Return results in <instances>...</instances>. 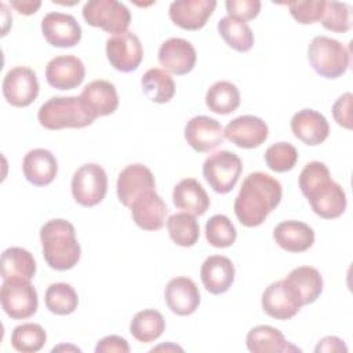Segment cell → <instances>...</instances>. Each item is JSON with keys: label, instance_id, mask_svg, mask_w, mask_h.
Returning a JSON list of instances; mask_svg holds the SVG:
<instances>
[{"label": "cell", "instance_id": "cell-1", "mask_svg": "<svg viewBox=\"0 0 353 353\" xmlns=\"http://www.w3.org/2000/svg\"><path fill=\"white\" fill-rule=\"evenodd\" d=\"M283 189L280 182L269 174L255 171L248 174L236 196L233 210L243 226L255 228L280 204Z\"/></svg>", "mask_w": 353, "mask_h": 353}, {"label": "cell", "instance_id": "cell-2", "mask_svg": "<svg viewBox=\"0 0 353 353\" xmlns=\"http://www.w3.org/2000/svg\"><path fill=\"white\" fill-rule=\"evenodd\" d=\"M299 189L313 212L324 219H335L346 210V193L332 181L328 167L321 161L307 163L299 174Z\"/></svg>", "mask_w": 353, "mask_h": 353}, {"label": "cell", "instance_id": "cell-3", "mask_svg": "<svg viewBox=\"0 0 353 353\" xmlns=\"http://www.w3.org/2000/svg\"><path fill=\"white\" fill-rule=\"evenodd\" d=\"M43 256L55 270H69L80 259L81 248L76 239L74 226L62 218L46 222L40 229Z\"/></svg>", "mask_w": 353, "mask_h": 353}, {"label": "cell", "instance_id": "cell-4", "mask_svg": "<svg viewBox=\"0 0 353 353\" xmlns=\"http://www.w3.org/2000/svg\"><path fill=\"white\" fill-rule=\"evenodd\" d=\"M39 123L47 130L84 128L94 119L84 109L80 97H52L44 102L37 113Z\"/></svg>", "mask_w": 353, "mask_h": 353}, {"label": "cell", "instance_id": "cell-5", "mask_svg": "<svg viewBox=\"0 0 353 353\" xmlns=\"http://www.w3.org/2000/svg\"><path fill=\"white\" fill-rule=\"evenodd\" d=\"M307 59L313 70L325 79H336L350 65V47L328 36H316L307 47Z\"/></svg>", "mask_w": 353, "mask_h": 353}, {"label": "cell", "instance_id": "cell-6", "mask_svg": "<svg viewBox=\"0 0 353 353\" xmlns=\"http://www.w3.org/2000/svg\"><path fill=\"white\" fill-rule=\"evenodd\" d=\"M0 302L1 309L8 317L14 320L29 319L37 310V291L28 279L10 277L3 280Z\"/></svg>", "mask_w": 353, "mask_h": 353}, {"label": "cell", "instance_id": "cell-7", "mask_svg": "<svg viewBox=\"0 0 353 353\" xmlns=\"http://www.w3.org/2000/svg\"><path fill=\"white\" fill-rule=\"evenodd\" d=\"M243 171L241 159L230 150L210 154L203 163V176L214 192L229 193L237 183Z\"/></svg>", "mask_w": 353, "mask_h": 353}, {"label": "cell", "instance_id": "cell-8", "mask_svg": "<svg viewBox=\"0 0 353 353\" xmlns=\"http://www.w3.org/2000/svg\"><path fill=\"white\" fill-rule=\"evenodd\" d=\"M83 18L94 28L120 34L127 32L131 12L117 0H90L83 7Z\"/></svg>", "mask_w": 353, "mask_h": 353}, {"label": "cell", "instance_id": "cell-9", "mask_svg": "<svg viewBox=\"0 0 353 353\" xmlns=\"http://www.w3.org/2000/svg\"><path fill=\"white\" fill-rule=\"evenodd\" d=\"M106 192L108 175L99 164H83L73 174L72 196L77 204L83 207H94L105 199Z\"/></svg>", "mask_w": 353, "mask_h": 353}, {"label": "cell", "instance_id": "cell-10", "mask_svg": "<svg viewBox=\"0 0 353 353\" xmlns=\"http://www.w3.org/2000/svg\"><path fill=\"white\" fill-rule=\"evenodd\" d=\"M4 99L15 108L29 106L39 95V81L33 69L15 66L10 69L1 84Z\"/></svg>", "mask_w": 353, "mask_h": 353}, {"label": "cell", "instance_id": "cell-11", "mask_svg": "<svg viewBox=\"0 0 353 353\" xmlns=\"http://www.w3.org/2000/svg\"><path fill=\"white\" fill-rule=\"evenodd\" d=\"M106 57L110 65L123 73L138 69L143 58V48L132 32L114 34L106 40Z\"/></svg>", "mask_w": 353, "mask_h": 353}, {"label": "cell", "instance_id": "cell-12", "mask_svg": "<svg viewBox=\"0 0 353 353\" xmlns=\"http://www.w3.org/2000/svg\"><path fill=\"white\" fill-rule=\"evenodd\" d=\"M261 303L263 312L276 320H288L303 306L296 292L284 279L266 287Z\"/></svg>", "mask_w": 353, "mask_h": 353}, {"label": "cell", "instance_id": "cell-13", "mask_svg": "<svg viewBox=\"0 0 353 353\" xmlns=\"http://www.w3.org/2000/svg\"><path fill=\"white\" fill-rule=\"evenodd\" d=\"M185 139L196 152L207 153L223 143V127L212 117L194 116L185 125Z\"/></svg>", "mask_w": 353, "mask_h": 353}, {"label": "cell", "instance_id": "cell-14", "mask_svg": "<svg viewBox=\"0 0 353 353\" xmlns=\"http://www.w3.org/2000/svg\"><path fill=\"white\" fill-rule=\"evenodd\" d=\"M41 33L54 47H74L81 40V28L76 18L63 12H48L41 19Z\"/></svg>", "mask_w": 353, "mask_h": 353}, {"label": "cell", "instance_id": "cell-15", "mask_svg": "<svg viewBox=\"0 0 353 353\" xmlns=\"http://www.w3.org/2000/svg\"><path fill=\"white\" fill-rule=\"evenodd\" d=\"M225 138L243 149L261 146L269 135L268 124L252 114H244L233 119L223 128Z\"/></svg>", "mask_w": 353, "mask_h": 353}, {"label": "cell", "instance_id": "cell-16", "mask_svg": "<svg viewBox=\"0 0 353 353\" xmlns=\"http://www.w3.org/2000/svg\"><path fill=\"white\" fill-rule=\"evenodd\" d=\"M154 188L156 182L152 171L141 163L127 165L117 176V199L124 207H130L139 194Z\"/></svg>", "mask_w": 353, "mask_h": 353}, {"label": "cell", "instance_id": "cell-17", "mask_svg": "<svg viewBox=\"0 0 353 353\" xmlns=\"http://www.w3.org/2000/svg\"><path fill=\"white\" fill-rule=\"evenodd\" d=\"M197 54L193 44L181 37L167 39L159 48V62L170 73L182 76L196 65Z\"/></svg>", "mask_w": 353, "mask_h": 353}, {"label": "cell", "instance_id": "cell-18", "mask_svg": "<svg viewBox=\"0 0 353 353\" xmlns=\"http://www.w3.org/2000/svg\"><path fill=\"white\" fill-rule=\"evenodd\" d=\"M85 76V68L74 55H58L46 66L47 83L58 90H73L79 87Z\"/></svg>", "mask_w": 353, "mask_h": 353}, {"label": "cell", "instance_id": "cell-19", "mask_svg": "<svg viewBox=\"0 0 353 353\" xmlns=\"http://www.w3.org/2000/svg\"><path fill=\"white\" fill-rule=\"evenodd\" d=\"M216 7L215 0H176L170 4V19L185 30L201 29Z\"/></svg>", "mask_w": 353, "mask_h": 353}, {"label": "cell", "instance_id": "cell-20", "mask_svg": "<svg viewBox=\"0 0 353 353\" xmlns=\"http://www.w3.org/2000/svg\"><path fill=\"white\" fill-rule=\"evenodd\" d=\"M80 101L94 120L112 114L119 106L116 87L108 80H92L88 83L80 94Z\"/></svg>", "mask_w": 353, "mask_h": 353}, {"label": "cell", "instance_id": "cell-21", "mask_svg": "<svg viewBox=\"0 0 353 353\" xmlns=\"http://www.w3.org/2000/svg\"><path fill=\"white\" fill-rule=\"evenodd\" d=\"M135 225L143 230H159L163 228L167 205L154 189L139 194L130 205Z\"/></svg>", "mask_w": 353, "mask_h": 353}, {"label": "cell", "instance_id": "cell-22", "mask_svg": "<svg viewBox=\"0 0 353 353\" xmlns=\"http://www.w3.org/2000/svg\"><path fill=\"white\" fill-rule=\"evenodd\" d=\"M164 299L168 309L178 316L194 313L200 305V291L196 283L185 276L174 277L168 281Z\"/></svg>", "mask_w": 353, "mask_h": 353}, {"label": "cell", "instance_id": "cell-23", "mask_svg": "<svg viewBox=\"0 0 353 353\" xmlns=\"http://www.w3.org/2000/svg\"><path fill=\"white\" fill-rule=\"evenodd\" d=\"M291 131L303 143L317 146L328 138L330 124L320 112L314 109H302L292 116Z\"/></svg>", "mask_w": 353, "mask_h": 353}, {"label": "cell", "instance_id": "cell-24", "mask_svg": "<svg viewBox=\"0 0 353 353\" xmlns=\"http://www.w3.org/2000/svg\"><path fill=\"white\" fill-rule=\"evenodd\" d=\"M200 277L204 288L212 295L226 292L234 281V265L223 255H211L205 258L200 269Z\"/></svg>", "mask_w": 353, "mask_h": 353}, {"label": "cell", "instance_id": "cell-25", "mask_svg": "<svg viewBox=\"0 0 353 353\" xmlns=\"http://www.w3.org/2000/svg\"><path fill=\"white\" fill-rule=\"evenodd\" d=\"M22 171L26 181L32 185L47 186L58 174V161L47 149H32L22 160Z\"/></svg>", "mask_w": 353, "mask_h": 353}, {"label": "cell", "instance_id": "cell-26", "mask_svg": "<svg viewBox=\"0 0 353 353\" xmlns=\"http://www.w3.org/2000/svg\"><path fill=\"white\" fill-rule=\"evenodd\" d=\"M273 239L284 251L303 252L314 243L313 229L299 221H283L276 225Z\"/></svg>", "mask_w": 353, "mask_h": 353}, {"label": "cell", "instance_id": "cell-27", "mask_svg": "<svg viewBox=\"0 0 353 353\" xmlns=\"http://www.w3.org/2000/svg\"><path fill=\"white\" fill-rule=\"evenodd\" d=\"M174 205L192 215H203L210 208V197L194 178H185L174 186Z\"/></svg>", "mask_w": 353, "mask_h": 353}, {"label": "cell", "instance_id": "cell-28", "mask_svg": "<svg viewBox=\"0 0 353 353\" xmlns=\"http://www.w3.org/2000/svg\"><path fill=\"white\" fill-rule=\"evenodd\" d=\"M247 349L252 353H276L299 350L292 346L283 332L272 325H256L251 328L245 336Z\"/></svg>", "mask_w": 353, "mask_h": 353}, {"label": "cell", "instance_id": "cell-29", "mask_svg": "<svg viewBox=\"0 0 353 353\" xmlns=\"http://www.w3.org/2000/svg\"><path fill=\"white\" fill-rule=\"evenodd\" d=\"M299 296L302 305L313 303L323 292L321 273L312 266H298L284 279Z\"/></svg>", "mask_w": 353, "mask_h": 353}, {"label": "cell", "instance_id": "cell-30", "mask_svg": "<svg viewBox=\"0 0 353 353\" xmlns=\"http://www.w3.org/2000/svg\"><path fill=\"white\" fill-rule=\"evenodd\" d=\"M0 273L3 280L10 277L30 280L36 274V261L28 250L22 247H10L1 254Z\"/></svg>", "mask_w": 353, "mask_h": 353}, {"label": "cell", "instance_id": "cell-31", "mask_svg": "<svg viewBox=\"0 0 353 353\" xmlns=\"http://www.w3.org/2000/svg\"><path fill=\"white\" fill-rule=\"evenodd\" d=\"M165 330V320L163 314L154 309H143L138 312L131 323L130 332L131 335L142 343H149L161 336Z\"/></svg>", "mask_w": 353, "mask_h": 353}, {"label": "cell", "instance_id": "cell-32", "mask_svg": "<svg viewBox=\"0 0 353 353\" xmlns=\"http://www.w3.org/2000/svg\"><path fill=\"white\" fill-rule=\"evenodd\" d=\"M218 32L225 43L239 52H247L254 46V33L245 21L223 17L218 22Z\"/></svg>", "mask_w": 353, "mask_h": 353}, {"label": "cell", "instance_id": "cell-33", "mask_svg": "<svg viewBox=\"0 0 353 353\" xmlns=\"http://www.w3.org/2000/svg\"><path fill=\"white\" fill-rule=\"evenodd\" d=\"M205 105L214 113L229 114L240 105V91L230 81H216L205 94Z\"/></svg>", "mask_w": 353, "mask_h": 353}, {"label": "cell", "instance_id": "cell-34", "mask_svg": "<svg viewBox=\"0 0 353 353\" xmlns=\"http://www.w3.org/2000/svg\"><path fill=\"white\" fill-rule=\"evenodd\" d=\"M145 95L156 103L170 102L175 94V83L172 77L163 69L152 68L141 79Z\"/></svg>", "mask_w": 353, "mask_h": 353}, {"label": "cell", "instance_id": "cell-35", "mask_svg": "<svg viewBox=\"0 0 353 353\" xmlns=\"http://www.w3.org/2000/svg\"><path fill=\"white\" fill-rule=\"evenodd\" d=\"M167 229L171 240L181 247H192L200 237V226L194 215L176 212L167 219Z\"/></svg>", "mask_w": 353, "mask_h": 353}, {"label": "cell", "instance_id": "cell-36", "mask_svg": "<svg viewBox=\"0 0 353 353\" xmlns=\"http://www.w3.org/2000/svg\"><path fill=\"white\" fill-rule=\"evenodd\" d=\"M46 307L58 316L73 313L79 305L76 290L68 283H52L46 290L44 295Z\"/></svg>", "mask_w": 353, "mask_h": 353}, {"label": "cell", "instance_id": "cell-37", "mask_svg": "<svg viewBox=\"0 0 353 353\" xmlns=\"http://www.w3.org/2000/svg\"><path fill=\"white\" fill-rule=\"evenodd\" d=\"M47 342V334L40 324L25 323L17 325L11 332V345L17 352L34 353Z\"/></svg>", "mask_w": 353, "mask_h": 353}, {"label": "cell", "instance_id": "cell-38", "mask_svg": "<svg viewBox=\"0 0 353 353\" xmlns=\"http://www.w3.org/2000/svg\"><path fill=\"white\" fill-rule=\"evenodd\" d=\"M237 232L232 221L222 214L212 215L205 223V239L216 248H226L236 241Z\"/></svg>", "mask_w": 353, "mask_h": 353}, {"label": "cell", "instance_id": "cell-39", "mask_svg": "<svg viewBox=\"0 0 353 353\" xmlns=\"http://www.w3.org/2000/svg\"><path fill=\"white\" fill-rule=\"evenodd\" d=\"M298 150L288 142L270 145L265 152V163L274 172H287L295 167Z\"/></svg>", "mask_w": 353, "mask_h": 353}, {"label": "cell", "instance_id": "cell-40", "mask_svg": "<svg viewBox=\"0 0 353 353\" xmlns=\"http://www.w3.org/2000/svg\"><path fill=\"white\" fill-rule=\"evenodd\" d=\"M320 21L327 30L345 33L352 28V8L346 3L325 1Z\"/></svg>", "mask_w": 353, "mask_h": 353}, {"label": "cell", "instance_id": "cell-41", "mask_svg": "<svg viewBox=\"0 0 353 353\" xmlns=\"http://www.w3.org/2000/svg\"><path fill=\"white\" fill-rule=\"evenodd\" d=\"M324 7V0H298L288 3L291 17L302 25H309L320 21Z\"/></svg>", "mask_w": 353, "mask_h": 353}, {"label": "cell", "instance_id": "cell-42", "mask_svg": "<svg viewBox=\"0 0 353 353\" xmlns=\"http://www.w3.org/2000/svg\"><path fill=\"white\" fill-rule=\"evenodd\" d=\"M226 11L229 17L250 21L254 19L261 11L259 0H228L225 3Z\"/></svg>", "mask_w": 353, "mask_h": 353}, {"label": "cell", "instance_id": "cell-43", "mask_svg": "<svg viewBox=\"0 0 353 353\" xmlns=\"http://www.w3.org/2000/svg\"><path fill=\"white\" fill-rule=\"evenodd\" d=\"M352 92L342 94L332 105V116L338 125L352 130Z\"/></svg>", "mask_w": 353, "mask_h": 353}, {"label": "cell", "instance_id": "cell-44", "mask_svg": "<svg viewBox=\"0 0 353 353\" xmlns=\"http://www.w3.org/2000/svg\"><path fill=\"white\" fill-rule=\"evenodd\" d=\"M128 353L130 352V346L128 342L119 336V335H108L105 338H102L97 346H95V353Z\"/></svg>", "mask_w": 353, "mask_h": 353}, {"label": "cell", "instance_id": "cell-45", "mask_svg": "<svg viewBox=\"0 0 353 353\" xmlns=\"http://www.w3.org/2000/svg\"><path fill=\"white\" fill-rule=\"evenodd\" d=\"M314 352L316 353H320V352H325V353H330V352H343V353H346L347 347L343 343V341L339 339L338 336H325V338L319 341Z\"/></svg>", "mask_w": 353, "mask_h": 353}, {"label": "cell", "instance_id": "cell-46", "mask_svg": "<svg viewBox=\"0 0 353 353\" xmlns=\"http://www.w3.org/2000/svg\"><path fill=\"white\" fill-rule=\"evenodd\" d=\"M11 7H14L19 14H23V15H32L34 14L40 6H41V1L39 0H14L10 3Z\"/></svg>", "mask_w": 353, "mask_h": 353}]
</instances>
